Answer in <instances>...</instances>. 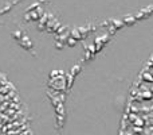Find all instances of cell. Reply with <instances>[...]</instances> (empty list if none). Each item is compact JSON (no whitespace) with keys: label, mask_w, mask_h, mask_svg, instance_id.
I'll return each mask as SVG.
<instances>
[{"label":"cell","mask_w":153,"mask_h":135,"mask_svg":"<svg viewBox=\"0 0 153 135\" xmlns=\"http://www.w3.org/2000/svg\"><path fill=\"white\" fill-rule=\"evenodd\" d=\"M144 80H146V81H153L152 73H145V74H144Z\"/></svg>","instance_id":"6da1fadb"},{"label":"cell","mask_w":153,"mask_h":135,"mask_svg":"<svg viewBox=\"0 0 153 135\" xmlns=\"http://www.w3.org/2000/svg\"><path fill=\"white\" fill-rule=\"evenodd\" d=\"M152 68H153V65H152Z\"/></svg>","instance_id":"7a4b0ae2"}]
</instances>
